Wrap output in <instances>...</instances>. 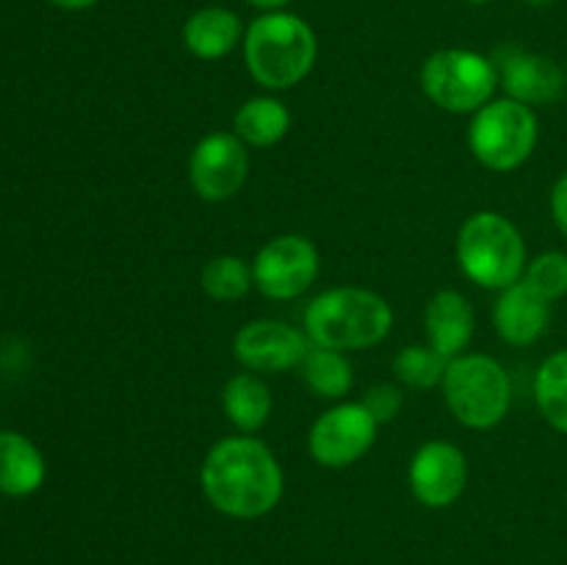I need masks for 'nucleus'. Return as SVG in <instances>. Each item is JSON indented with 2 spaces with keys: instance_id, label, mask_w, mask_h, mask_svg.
Returning <instances> with one entry per match:
<instances>
[{
  "instance_id": "f257e3e1",
  "label": "nucleus",
  "mask_w": 567,
  "mask_h": 565,
  "mask_svg": "<svg viewBox=\"0 0 567 565\" xmlns=\"http://www.w3.org/2000/svg\"><path fill=\"white\" fill-rule=\"evenodd\" d=\"M203 493L219 513L252 521L280 504L282 469L258 438L233 435L214 443L199 469Z\"/></svg>"
},
{
  "instance_id": "f03ea898",
  "label": "nucleus",
  "mask_w": 567,
  "mask_h": 565,
  "mask_svg": "<svg viewBox=\"0 0 567 565\" xmlns=\"http://www.w3.org/2000/svg\"><path fill=\"white\" fill-rule=\"evenodd\" d=\"M391 327V305L369 288H330L305 310V336L310 343L338 352L374 347L385 341Z\"/></svg>"
},
{
  "instance_id": "7ed1b4c3",
  "label": "nucleus",
  "mask_w": 567,
  "mask_h": 565,
  "mask_svg": "<svg viewBox=\"0 0 567 565\" xmlns=\"http://www.w3.org/2000/svg\"><path fill=\"white\" fill-rule=\"evenodd\" d=\"M313 28L297 14L269 11L249 25L244 37V59L249 75L266 89H291L310 75L316 64Z\"/></svg>"
},
{
  "instance_id": "20e7f679",
  "label": "nucleus",
  "mask_w": 567,
  "mask_h": 565,
  "mask_svg": "<svg viewBox=\"0 0 567 565\" xmlns=\"http://www.w3.org/2000/svg\"><path fill=\"white\" fill-rule=\"evenodd\" d=\"M457 264L468 280L504 291L524 280L526 244L518 227L496 210L468 216L457 233Z\"/></svg>"
},
{
  "instance_id": "39448f33",
  "label": "nucleus",
  "mask_w": 567,
  "mask_h": 565,
  "mask_svg": "<svg viewBox=\"0 0 567 565\" xmlns=\"http://www.w3.org/2000/svg\"><path fill=\"white\" fill-rule=\"evenodd\" d=\"M443 393L460 424L471 430H491L507 419L513 382L504 366L491 355H460L449 360Z\"/></svg>"
},
{
  "instance_id": "423d86ee",
  "label": "nucleus",
  "mask_w": 567,
  "mask_h": 565,
  "mask_svg": "<svg viewBox=\"0 0 567 565\" xmlns=\"http://www.w3.org/2000/svg\"><path fill=\"white\" fill-rule=\"evenodd\" d=\"M537 136L540 127L532 105L504 97L476 111L468 127V147L487 170L513 172L535 153Z\"/></svg>"
},
{
  "instance_id": "0eeeda50",
  "label": "nucleus",
  "mask_w": 567,
  "mask_h": 565,
  "mask_svg": "<svg viewBox=\"0 0 567 565\" xmlns=\"http://www.w3.org/2000/svg\"><path fill=\"white\" fill-rule=\"evenodd\" d=\"M498 86V70L474 50H437L421 66V89L426 97L452 114H476L491 103Z\"/></svg>"
},
{
  "instance_id": "6e6552de",
  "label": "nucleus",
  "mask_w": 567,
  "mask_h": 565,
  "mask_svg": "<svg viewBox=\"0 0 567 565\" xmlns=\"http://www.w3.org/2000/svg\"><path fill=\"white\" fill-rule=\"evenodd\" d=\"M377 430L380 424L363 408V402H341L313 421L308 449L316 463L324 469H347L374 446Z\"/></svg>"
},
{
  "instance_id": "1a4fd4ad",
  "label": "nucleus",
  "mask_w": 567,
  "mask_h": 565,
  "mask_svg": "<svg viewBox=\"0 0 567 565\" xmlns=\"http://www.w3.org/2000/svg\"><path fill=\"white\" fill-rule=\"evenodd\" d=\"M316 275H319V249L310 238L297 233L275 236L255 255V288L269 299L299 297L313 286Z\"/></svg>"
},
{
  "instance_id": "9d476101",
  "label": "nucleus",
  "mask_w": 567,
  "mask_h": 565,
  "mask_svg": "<svg viewBox=\"0 0 567 565\" xmlns=\"http://www.w3.org/2000/svg\"><path fill=\"white\" fill-rule=\"evenodd\" d=\"M249 175L247 144L236 133H208L188 158V183L197 197L225 203L236 197Z\"/></svg>"
},
{
  "instance_id": "9b49d317",
  "label": "nucleus",
  "mask_w": 567,
  "mask_h": 565,
  "mask_svg": "<svg viewBox=\"0 0 567 565\" xmlns=\"http://www.w3.org/2000/svg\"><path fill=\"white\" fill-rule=\"evenodd\" d=\"M310 349V338L297 327L277 319H255L244 325L233 338V355L249 371L280 374L299 369Z\"/></svg>"
},
{
  "instance_id": "f8f14e48",
  "label": "nucleus",
  "mask_w": 567,
  "mask_h": 565,
  "mask_svg": "<svg viewBox=\"0 0 567 565\" xmlns=\"http://www.w3.org/2000/svg\"><path fill=\"white\" fill-rule=\"evenodd\" d=\"M410 491L424 507L441 510L457 502L468 485V460L449 441H430L410 460Z\"/></svg>"
},
{
  "instance_id": "ddd939ff",
  "label": "nucleus",
  "mask_w": 567,
  "mask_h": 565,
  "mask_svg": "<svg viewBox=\"0 0 567 565\" xmlns=\"http://www.w3.org/2000/svg\"><path fill=\"white\" fill-rule=\"evenodd\" d=\"M498 83L507 89V97L526 105L554 103L565 94V72L557 61L546 55L524 53V50L504 48L498 53Z\"/></svg>"
},
{
  "instance_id": "4468645a",
  "label": "nucleus",
  "mask_w": 567,
  "mask_h": 565,
  "mask_svg": "<svg viewBox=\"0 0 567 565\" xmlns=\"http://www.w3.org/2000/svg\"><path fill=\"white\" fill-rule=\"evenodd\" d=\"M548 316H551V302L540 297L529 282L518 280L504 288L498 297L493 325H496L502 341L513 343V347H529L546 332Z\"/></svg>"
},
{
  "instance_id": "2eb2a0df",
  "label": "nucleus",
  "mask_w": 567,
  "mask_h": 565,
  "mask_svg": "<svg viewBox=\"0 0 567 565\" xmlns=\"http://www.w3.org/2000/svg\"><path fill=\"white\" fill-rule=\"evenodd\" d=\"M424 321L430 347L446 360L460 358L474 336V308L460 291H437L426 305Z\"/></svg>"
},
{
  "instance_id": "dca6fc26",
  "label": "nucleus",
  "mask_w": 567,
  "mask_h": 565,
  "mask_svg": "<svg viewBox=\"0 0 567 565\" xmlns=\"http://www.w3.org/2000/svg\"><path fill=\"white\" fill-rule=\"evenodd\" d=\"M238 39H241V20L230 9H219V6L199 9L197 14L188 17L183 28V42L188 53L203 61L225 59L230 50H236Z\"/></svg>"
},
{
  "instance_id": "f3484780",
  "label": "nucleus",
  "mask_w": 567,
  "mask_h": 565,
  "mask_svg": "<svg viewBox=\"0 0 567 565\" xmlns=\"http://www.w3.org/2000/svg\"><path fill=\"white\" fill-rule=\"evenodd\" d=\"M44 482V458L20 432H0V491L28 496Z\"/></svg>"
},
{
  "instance_id": "a211bd4d",
  "label": "nucleus",
  "mask_w": 567,
  "mask_h": 565,
  "mask_svg": "<svg viewBox=\"0 0 567 565\" xmlns=\"http://www.w3.org/2000/svg\"><path fill=\"white\" fill-rule=\"evenodd\" d=\"M221 408H225L227 419L236 430L244 435L258 432L260 427L269 421L271 415V391L258 374L252 371H241V374L230 377L221 391Z\"/></svg>"
},
{
  "instance_id": "6ab92c4d",
  "label": "nucleus",
  "mask_w": 567,
  "mask_h": 565,
  "mask_svg": "<svg viewBox=\"0 0 567 565\" xmlns=\"http://www.w3.org/2000/svg\"><path fill=\"white\" fill-rule=\"evenodd\" d=\"M236 136L249 147H275L291 127V114L277 97H249L233 116Z\"/></svg>"
},
{
  "instance_id": "aec40b11",
  "label": "nucleus",
  "mask_w": 567,
  "mask_h": 565,
  "mask_svg": "<svg viewBox=\"0 0 567 565\" xmlns=\"http://www.w3.org/2000/svg\"><path fill=\"white\" fill-rule=\"evenodd\" d=\"M299 371H302V380L308 382L310 391L321 399H343L354 386L352 363L338 349L310 343L308 355L299 363Z\"/></svg>"
},
{
  "instance_id": "412c9836",
  "label": "nucleus",
  "mask_w": 567,
  "mask_h": 565,
  "mask_svg": "<svg viewBox=\"0 0 567 565\" xmlns=\"http://www.w3.org/2000/svg\"><path fill=\"white\" fill-rule=\"evenodd\" d=\"M535 399L543 419L567 435V349L548 355L535 377Z\"/></svg>"
},
{
  "instance_id": "4be33fe9",
  "label": "nucleus",
  "mask_w": 567,
  "mask_h": 565,
  "mask_svg": "<svg viewBox=\"0 0 567 565\" xmlns=\"http://www.w3.org/2000/svg\"><path fill=\"white\" fill-rule=\"evenodd\" d=\"M203 291L216 302H236L255 286L252 266L238 255H216L203 266Z\"/></svg>"
},
{
  "instance_id": "5701e85b",
  "label": "nucleus",
  "mask_w": 567,
  "mask_h": 565,
  "mask_svg": "<svg viewBox=\"0 0 567 565\" xmlns=\"http://www.w3.org/2000/svg\"><path fill=\"white\" fill-rule=\"evenodd\" d=\"M449 360L437 355L432 347H419L410 343L402 352L393 358V374L404 382L408 388H435L443 382Z\"/></svg>"
},
{
  "instance_id": "b1692460",
  "label": "nucleus",
  "mask_w": 567,
  "mask_h": 565,
  "mask_svg": "<svg viewBox=\"0 0 567 565\" xmlns=\"http://www.w3.org/2000/svg\"><path fill=\"white\" fill-rule=\"evenodd\" d=\"M524 280L535 288L540 297H546L548 302L554 299H563L567 294V255L557 253H540L537 258H532L526 264Z\"/></svg>"
},
{
  "instance_id": "393cba45",
  "label": "nucleus",
  "mask_w": 567,
  "mask_h": 565,
  "mask_svg": "<svg viewBox=\"0 0 567 565\" xmlns=\"http://www.w3.org/2000/svg\"><path fill=\"white\" fill-rule=\"evenodd\" d=\"M402 391L391 382H380V386H371L363 397V408L374 415L377 424H388L399 415L402 410Z\"/></svg>"
},
{
  "instance_id": "a878e982",
  "label": "nucleus",
  "mask_w": 567,
  "mask_h": 565,
  "mask_svg": "<svg viewBox=\"0 0 567 565\" xmlns=\"http://www.w3.org/2000/svg\"><path fill=\"white\" fill-rule=\"evenodd\" d=\"M551 216L557 222L559 233L567 238V172L551 188Z\"/></svg>"
},
{
  "instance_id": "bb28decb",
  "label": "nucleus",
  "mask_w": 567,
  "mask_h": 565,
  "mask_svg": "<svg viewBox=\"0 0 567 565\" xmlns=\"http://www.w3.org/2000/svg\"><path fill=\"white\" fill-rule=\"evenodd\" d=\"M48 3L59 6V9H66V11H81V9H89V6H94L97 0H48Z\"/></svg>"
},
{
  "instance_id": "cd10ccee",
  "label": "nucleus",
  "mask_w": 567,
  "mask_h": 565,
  "mask_svg": "<svg viewBox=\"0 0 567 565\" xmlns=\"http://www.w3.org/2000/svg\"><path fill=\"white\" fill-rule=\"evenodd\" d=\"M249 3L258 6V9H264V11H277V9H282L286 3H291V0H249Z\"/></svg>"
},
{
  "instance_id": "c85d7f7f",
  "label": "nucleus",
  "mask_w": 567,
  "mask_h": 565,
  "mask_svg": "<svg viewBox=\"0 0 567 565\" xmlns=\"http://www.w3.org/2000/svg\"><path fill=\"white\" fill-rule=\"evenodd\" d=\"M471 3H487V0H471Z\"/></svg>"
}]
</instances>
